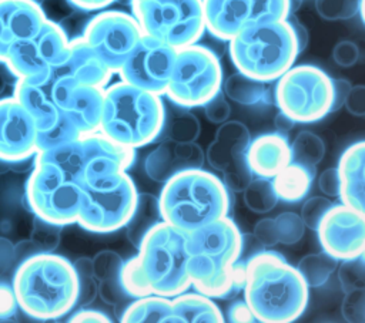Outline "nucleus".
<instances>
[{"mask_svg":"<svg viewBox=\"0 0 365 323\" xmlns=\"http://www.w3.org/2000/svg\"><path fill=\"white\" fill-rule=\"evenodd\" d=\"M143 36L133 14L121 10H103L93 16L81 37L100 60L117 73Z\"/></svg>","mask_w":365,"mask_h":323,"instance_id":"obj_15","label":"nucleus"},{"mask_svg":"<svg viewBox=\"0 0 365 323\" xmlns=\"http://www.w3.org/2000/svg\"><path fill=\"white\" fill-rule=\"evenodd\" d=\"M205 154L197 142H175L164 139L144 159V171L150 179L164 184L173 175L202 168Z\"/></svg>","mask_w":365,"mask_h":323,"instance_id":"obj_22","label":"nucleus"},{"mask_svg":"<svg viewBox=\"0 0 365 323\" xmlns=\"http://www.w3.org/2000/svg\"><path fill=\"white\" fill-rule=\"evenodd\" d=\"M222 80V67L217 54L194 43L177 50L164 94L177 107H201L221 91Z\"/></svg>","mask_w":365,"mask_h":323,"instance_id":"obj_12","label":"nucleus"},{"mask_svg":"<svg viewBox=\"0 0 365 323\" xmlns=\"http://www.w3.org/2000/svg\"><path fill=\"white\" fill-rule=\"evenodd\" d=\"M73 268L76 275H93L91 268V259L90 258H80L76 262H73Z\"/></svg>","mask_w":365,"mask_h":323,"instance_id":"obj_61","label":"nucleus"},{"mask_svg":"<svg viewBox=\"0 0 365 323\" xmlns=\"http://www.w3.org/2000/svg\"><path fill=\"white\" fill-rule=\"evenodd\" d=\"M24 196L34 216L60 226L77 223L81 186L57 165L34 158Z\"/></svg>","mask_w":365,"mask_h":323,"instance_id":"obj_11","label":"nucleus"},{"mask_svg":"<svg viewBox=\"0 0 365 323\" xmlns=\"http://www.w3.org/2000/svg\"><path fill=\"white\" fill-rule=\"evenodd\" d=\"M336 266L338 260L322 250L319 253H309L304 256L298 262L297 270L308 287H319L329 280Z\"/></svg>","mask_w":365,"mask_h":323,"instance_id":"obj_33","label":"nucleus"},{"mask_svg":"<svg viewBox=\"0 0 365 323\" xmlns=\"http://www.w3.org/2000/svg\"><path fill=\"white\" fill-rule=\"evenodd\" d=\"M318 188L327 196H338L339 179L336 168H327L318 176Z\"/></svg>","mask_w":365,"mask_h":323,"instance_id":"obj_53","label":"nucleus"},{"mask_svg":"<svg viewBox=\"0 0 365 323\" xmlns=\"http://www.w3.org/2000/svg\"><path fill=\"white\" fill-rule=\"evenodd\" d=\"M46 21L36 0H0V58L11 43L34 37Z\"/></svg>","mask_w":365,"mask_h":323,"instance_id":"obj_23","label":"nucleus"},{"mask_svg":"<svg viewBox=\"0 0 365 323\" xmlns=\"http://www.w3.org/2000/svg\"><path fill=\"white\" fill-rule=\"evenodd\" d=\"M237 71L265 81H277L294 65L299 50L288 18L258 23L228 40Z\"/></svg>","mask_w":365,"mask_h":323,"instance_id":"obj_7","label":"nucleus"},{"mask_svg":"<svg viewBox=\"0 0 365 323\" xmlns=\"http://www.w3.org/2000/svg\"><path fill=\"white\" fill-rule=\"evenodd\" d=\"M123 263V258L114 250H101L91 259L93 276L97 282L120 276Z\"/></svg>","mask_w":365,"mask_h":323,"instance_id":"obj_42","label":"nucleus"},{"mask_svg":"<svg viewBox=\"0 0 365 323\" xmlns=\"http://www.w3.org/2000/svg\"><path fill=\"white\" fill-rule=\"evenodd\" d=\"M242 248L244 236L230 216L188 232L185 269L191 287L212 299L238 292L244 273L240 263Z\"/></svg>","mask_w":365,"mask_h":323,"instance_id":"obj_2","label":"nucleus"},{"mask_svg":"<svg viewBox=\"0 0 365 323\" xmlns=\"http://www.w3.org/2000/svg\"><path fill=\"white\" fill-rule=\"evenodd\" d=\"M71 6L83 11H98L104 10L117 0H67Z\"/></svg>","mask_w":365,"mask_h":323,"instance_id":"obj_57","label":"nucleus"},{"mask_svg":"<svg viewBox=\"0 0 365 323\" xmlns=\"http://www.w3.org/2000/svg\"><path fill=\"white\" fill-rule=\"evenodd\" d=\"M14 252H16V263L19 265L24 259H27L36 253H40V249L33 243L31 239H24V240L14 243Z\"/></svg>","mask_w":365,"mask_h":323,"instance_id":"obj_58","label":"nucleus"},{"mask_svg":"<svg viewBox=\"0 0 365 323\" xmlns=\"http://www.w3.org/2000/svg\"><path fill=\"white\" fill-rule=\"evenodd\" d=\"M230 206V189L202 168L173 175L158 196L161 219L185 233L228 216Z\"/></svg>","mask_w":365,"mask_h":323,"instance_id":"obj_5","label":"nucleus"},{"mask_svg":"<svg viewBox=\"0 0 365 323\" xmlns=\"http://www.w3.org/2000/svg\"><path fill=\"white\" fill-rule=\"evenodd\" d=\"M36 1H37V3H40V0H36Z\"/></svg>","mask_w":365,"mask_h":323,"instance_id":"obj_63","label":"nucleus"},{"mask_svg":"<svg viewBox=\"0 0 365 323\" xmlns=\"http://www.w3.org/2000/svg\"><path fill=\"white\" fill-rule=\"evenodd\" d=\"M143 34L175 50L198 43L205 33L202 0H130Z\"/></svg>","mask_w":365,"mask_h":323,"instance_id":"obj_8","label":"nucleus"},{"mask_svg":"<svg viewBox=\"0 0 365 323\" xmlns=\"http://www.w3.org/2000/svg\"><path fill=\"white\" fill-rule=\"evenodd\" d=\"M160 221L163 219L158 208V198L151 194L138 192L134 212L124 226L128 240L137 248L145 232Z\"/></svg>","mask_w":365,"mask_h":323,"instance_id":"obj_32","label":"nucleus"},{"mask_svg":"<svg viewBox=\"0 0 365 323\" xmlns=\"http://www.w3.org/2000/svg\"><path fill=\"white\" fill-rule=\"evenodd\" d=\"M165 117L161 95L117 81L104 87L98 131L123 147L137 149L163 135Z\"/></svg>","mask_w":365,"mask_h":323,"instance_id":"obj_6","label":"nucleus"},{"mask_svg":"<svg viewBox=\"0 0 365 323\" xmlns=\"http://www.w3.org/2000/svg\"><path fill=\"white\" fill-rule=\"evenodd\" d=\"M227 320L232 323H251L257 322L245 300H235L227 310Z\"/></svg>","mask_w":365,"mask_h":323,"instance_id":"obj_54","label":"nucleus"},{"mask_svg":"<svg viewBox=\"0 0 365 323\" xmlns=\"http://www.w3.org/2000/svg\"><path fill=\"white\" fill-rule=\"evenodd\" d=\"M171 314V297L145 295L134 297L121 316L123 323H168Z\"/></svg>","mask_w":365,"mask_h":323,"instance_id":"obj_31","label":"nucleus"},{"mask_svg":"<svg viewBox=\"0 0 365 323\" xmlns=\"http://www.w3.org/2000/svg\"><path fill=\"white\" fill-rule=\"evenodd\" d=\"M77 305L86 307L91 305L98 295V282L93 275H77Z\"/></svg>","mask_w":365,"mask_h":323,"instance_id":"obj_48","label":"nucleus"},{"mask_svg":"<svg viewBox=\"0 0 365 323\" xmlns=\"http://www.w3.org/2000/svg\"><path fill=\"white\" fill-rule=\"evenodd\" d=\"M61 70L80 84L100 88L107 87L114 74L81 36L68 41V57Z\"/></svg>","mask_w":365,"mask_h":323,"instance_id":"obj_27","label":"nucleus"},{"mask_svg":"<svg viewBox=\"0 0 365 323\" xmlns=\"http://www.w3.org/2000/svg\"><path fill=\"white\" fill-rule=\"evenodd\" d=\"M222 94L241 105H258L274 102V90L269 83L248 77L240 71L230 74L221 84Z\"/></svg>","mask_w":365,"mask_h":323,"instance_id":"obj_29","label":"nucleus"},{"mask_svg":"<svg viewBox=\"0 0 365 323\" xmlns=\"http://www.w3.org/2000/svg\"><path fill=\"white\" fill-rule=\"evenodd\" d=\"M315 10L324 20H349L358 13L364 21V0H315Z\"/></svg>","mask_w":365,"mask_h":323,"instance_id":"obj_37","label":"nucleus"},{"mask_svg":"<svg viewBox=\"0 0 365 323\" xmlns=\"http://www.w3.org/2000/svg\"><path fill=\"white\" fill-rule=\"evenodd\" d=\"M78 137H81L78 129L64 114H61V118L54 127L37 134V152L70 142Z\"/></svg>","mask_w":365,"mask_h":323,"instance_id":"obj_38","label":"nucleus"},{"mask_svg":"<svg viewBox=\"0 0 365 323\" xmlns=\"http://www.w3.org/2000/svg\"><path fill=\"white\" fill-rule=\"evenodd\" d=\"M68 322H71V323H110L111 319L100 310L80 309L68 317Z\"/></svg>","mask_w":365,"mask_h":323,"instance_id":"obj_55","label":"nucleus"},{"mask_svg":"<svg viewBox=\"0 0 365 323\" xmlns=\"http://www.w3.org/2000/svg\"><path fill=\"white\" fill-rule=\"evenodd\" d=\"M244 300L257 322L289 323L308 306V286L295 266L274 250H261L244 263Z\"/></svg>","mask_w":365,"mask_h":323,"instance_id":"obj_3","label":"nucleus"},{"mask_svg":"<svg viewBox=\"0 0 365 323\" xmlns=\"http://www.w3.org/2000/svg\"><path fill=\"white\" fill-rule=\"evenodd\" d=\"M205 31L228 41L241 30L289 17L292 0H202Z\"/></svg>","mask_w":365,"mask_h":323,"instance_id":"obj_14","label":"nucleus"},{"mask_svg":"<svg viewBox=\"0 0 365 323\" xmlns=\"http://www.w3.org/2000/svg\"><path fill=\"white\" fill-rule=\"evenodd\" d=\"M291 158L288 137L278 131L261 134L250 141L247 148V162L252 175L272 179Z\"/></svg>","mask_w":365,"mask_h":323,"instance_id":"obj_24","label":"nucleus"},{"mask_svg":"<svg viewBox=\"0 0 365 323\" xmlns=\"http://www.w3.org/2000/svg\"><path fill=\"white\" fill-rule=\"evenodd\" d=\"M11 285L19 309L36 320L61 319L77 305L73 263L53 252H40L20 262Z\"/></svg>","mask_w":365,"mask_h":323,"instance_id":"obj_4","label":"nucleus"},{"mask_svg":"<svg viewBox=\"0 0 365 323\" xmlns=\"http://www.w3.org/2000/svg\"><path fill=\"white\" fill-rule=\"evenodd\" d=\"M187 233L160 221L137 245V255L123 263L120 280L130 297H174L191 287L185 269Z\"/></svg>","mask_w":365,"mask_h":323,"instance_id":"obj_1","label":"nucleus"},{"mask_svg":"<svg viewBox=\"0 0 365 323\" xmlns=\"http://www.w3.org/2000/svg\"><path fill=\"white\" fill-rule=\"evenodd\" d=\"M315 231L322 250L336 260L364 255L365 212H359L342 202L332 203Z\"/></svg>","mask_w":365,"mask_h":323,"instance_id":"obj_19","label":"nucleus"},{"mask_svg":"<svg viewBox=\"0 0 365 323\" xmlns=\"http://www.w3.org/2000/svg\"><path fill=\"white\" fill-rule=\"evenodd\" d=\"M16 265L17 263H16L14 243L7 238L0 236V277L14 270Z\"/></svg>","mask_w":365,"mask_h":323,"instance_id":"obj_52","label":"nucleus"},{"mask_svg":"<svg viewBox=\"0 0 365 323\" xmlns=\"http://www.w3.org/2000/svg\"><path fill=\"white\" fill-rule=\"evenodd\" d=\"M291 26H292V31H294V36H295V40H297V46H298V50L299 53H302L305 50V47L308 46V41H309V33L307 30V27L304 24H301L299 21L297 20H289Z\"/></svg>","mask_w":365,"mask_h":323,"instance_id":"obj_59","label":"nucleus"},{"mask_svg":"<svg viewBox=\"0 0 365 323\" xmlns=\"http://www.w3.org/2000/svg\"><path fill=\"white\" fill-rule=\"evenodd\" d=\"M332 206V202L325 196H311L308 198L301 208V219L305 228L315 231L324 218L325 212Z\"/></svg>","mask_w":365,"mask_h":323,"instance_id":"obj_44","label":"nucleus"},{"mask_svg":"<svg viewBox=\"0 0 365 323\" xmlns=\"http://www.w3.org/2000/svg\"><path fill=\"white\" fill-rule=\"evenodd\" d=\"M291 158L294 162L305 166L318 165L325 155V144L322 138L311 131H301L289 144Z\"/></svg>","mask_w":365,"mask_h":323,"instance_id":"obj_35","label":"nucleus"},{"mask_svg":"<svg viewBox=\"0 0 365 323\" xmlns=\"http://www.w3.org/2000/svg\"><path fill=\"white\" fill-rule=\"evenodd\" d=\"M352 84L345 78H332V88H334V102H332V112L338 111L351 90Z\"/></svg>","mask_w":365,"mask_h":323,"instance_id":"obj_56","label":"nucleus"},{"mask_svg":"<svg viewBox=\"0 0 365 323\" xmlns=\"http://www.w3.org/2000/svg\"><path fill=\"white\" fill-rule=\"evenodd\" d=\"M254 238L264 248H272L278 243L275 222L272 218H262L254 226Z\"/></svg>","mask_w":365,"mask_h":323,"instance_id":"obj_50","label":"nucleus"},{"mask_svg":"<svg viewBox=\"0 0 365 323\" xmlns=\"http://www.w3.org/2000/svg\"><path fill=\"white\" fill-rule=\"evenodd\" d=\"M180 108L181 110L171 114V118L168 121L165 117V124L163 129V132L165 131V139H171L175 142H195L201 131L200 121L192 112L185 111L182 107Z\"/></svg>","mask_w":365,"mask_h":323,"instance_id":"obj_36","label":"nucleus"},{"mask_svg":"<svg viewBox=\"0 0 365 323\" xmlns=\"http://www.w3.org/2000/svg\"><path fill=\"white\" fill-rule=\"evenodd\" d=\"M175 53L174 47L143 34L117 73L121 81L163 95L171 77Z\"/></svg>","mask_w":365,"mask_h":323,"instance_id":"obj_16","label":"nucleus"},{"mask_svg":"<svg viewBox=\"0 0 365 323\" xmlns=\"http://www.w3.org/2000/svg\"><path fill=\"white\" fill-rule=\"evenodd\" d=\"M344 105L351 115L364 117L365 115V87L362 84L352 85L345 98Z\"/></svg>","mask_w":365,"mask_h":323,"instance_id":"obj_51","label":"nucleus"},{"mask_svg":"<svg viewBox=\"0 0 365 323\" xmlns=\"http://www.w3.org/2000/svg\"><path fill=\"white\" fill-rule=\"evenodd\" d=\"M295 124H297V122H295L294 120H291L288 115H285V114L281 112V111H279V112L275 115V118H274V125H275L277 131L281 132V134H285V135L294 128Z\"/></svg>","mask_w":365,"mask_h":323,"instance_id":"obj_60","label":"nucleus"},{"mask_svg":"<svg viewBox=\"0 0 365 323\" xmlns=\"http://www.w3.org/2000/svg\"><path fill=\"white\" fill-rule=\"evenodd\" d=\"M332 58L339 67L349 68L358 63L359 48L354 41L342 40L335 44V47L332 50Z\"/></svg>","mask_w":365,"mask_h":323,"instance_id":"obj_47","label":"nucleus"},{"mask_svg":"<svg viewBox=\"0 0 365 323\" xmlns=\"http://www.w3.org/2000/svg\"><path fill=\"white\" fill-rule=\"evenodd\" d=\"M48 91L56 107L81 135L98 131L104 88L80 84L60 67L48 78Z\"/></svg>","mask_w":365,"mask_h":323,"instance_id":"obj_18","label":"nucleus"},{"mask_svg":"<svg viewBox=\"0 0 365 323\" xmlns=\"http://www.w3.org/2000/svg\"><path fill=\"white\" fill-rule=\"evenodd\" d=\"M339 192L342 203L359 211L364 209V182H365V142L356 141L345 148L341 154L338 166Z\"/></svg>","mask_w":365,"mask_h":323,"instance_id":"obj_25","label":"nucleus"},{"mask_svg":"<svg viewBox=\"0 0 365 323\" xmlns=\"http://www.w3.org/2000/svg\"><path fill=\"white\" fill-rule=\"evenodd\" d=\"M50 77L41 81L17 78L14 83L13 97L29 111L34 120L37 134L50 129L61 118V112L56 107L48 91Z\"/></svg>","mask_w":365,"mask_h":323,"instance_id":"obj_26","label":"nucleus"},{"mask_svg":"<svg viewBox=\"0 0 365 323\" xmlns=\"http://www.w3.org/2000/svg\"><path fill=\"white\" fill-rule=\"evenodd\" d=\"M17 312L19 305L13 285L6 280H0V320L11 319L17 314Z\"/></svg>","mask_w":365,"mask_h":323,"instance_id":"obj_49","label":"nucleus"},{"mask_svg":"<svg viewBox=\"0 0 365 323\" xmlns=\"http://www.w3.org/2000/svg\"><path fill=\"white\" fill-rule=\"evenodd\" d=\"M251 141L248 128L240 121H225L217 128L214 141L205 152L208 165L222 174V182L232 192H241L252 179L247 162Z\"/></svg>","mask_w":365,"mask_h":323,"instance_id":"obj_17","label":"nucleus"},{"mask_svg":"<svg viewBox=\"0 0 365 323\" xmlns=\"http://www.w3.org/2000/svg\"><path fill=\"white\" fill-rule=\"evenodd\" d=\"M81 144L84 161L78 185L127 172L135 161V149L111 141L100 131L81 135Z\"/></svg>","mask_w":365,"mask_h":323,"instance_id":"obj_21","label":"nucleus"},{"mask_svg":"<svg viewBox=\"0 0 365 323\" xmlns=\"http://www.w3.org/2000/svg\"><path fill=\"white\" fill-rule=\"evenodd\" d=\"M81 206L77 223L93 233H111L131 218L138 191L127 172L81 184Z\"/></svg>","mask_w":365,"mask_h":323,"instance_id":"obj_9","label":"nucleus"},{"mask_svg":"<svg viewBox=\"0 0 365 323\" xmlns=\"http://www.w3.org/2000/svg\"><path fill=\"white\" fill-rule=\"evenodd\" d=\"M274 101L295 122H317L332 112V78L317 65H292L277 80Z\"/></svg>","mask_w":365,"mask_h":323,"instance_id":"obj_10","label":"nucleus"},{"mask_svg":"<svg viewBox=\"0 0 365 323\" xmlns=\"http://www.w3.org/2000/svg\"><path fill=\"white\" fill-rule=\"evenodd\" d=\"M13 77V74L10 73V70L7 68V65L0 61V95L4 92V90L7 88L9 83H10V78Z\"/></svg>","mask_w":365,"mask_h":323,"instance_id":"obj_62","label":"nucleus"},{"mask_svg":"<svg viewBox=\"0 0 365 323\" xmlns=\"http://www.w3.org/2000/svg\"><path fill=\"white\" fill-rule=\"evenodd\" d=\"M315 169L291 161L271 181L279 201L295 203L302 201L312 185Z\"/></svg>","mask_w":365,"mask_h":323,"instance_id":"obj_30","label":"nucleus"},{"mask_svg":"<svg viewBox=\"0 0 365 323\" xmlns=\"http://www.w3.org/2000/svg\"><path fill=\"white\" fill-rule=\"evenodd\" d=\"M98 295L101 300L110 306L124 305L130 299V296L127 295V292L121 285L120 276L98 282Z\"/></svg>","mask_w":365,"mask_h":323,"instance_id":"obj_45","label":"nucleus"},{"mask_svg":"<svg viewBox=\"0 0 365 323\" xmlns=\"http://www.w3.org/2000/svg\"><path fill=\"white\" fill-rule=\"evenodd\" d=\"M245 206L254 213H267L278 203V196L274 191L272 181L268 178H252L241 191Z\"/></svg>","mask_w":365,"mask_h":323,"instance_id":"obj_34","label":"nucleus"},{"mask_svg":"<svg viewBox=\"0 0 365 323\" xmlns=\"http://www.w3.org/2000/svg\"><path fill=\"white\" fill-rule=\"evenodd\" d=\"M274 222L277 228L278 243L295 245L302 239L305 233V225L301 216L295 212H282L274 218Z\"/></svg>","mask_w":365,"mask_h":323,"instance_id":"obj_41","label":"nucleus"},{"mask_svg":"<svg viewBox=\"0 0 365 323\" xmlns=\"http://www.w3.org/2000/svg\"><path fill=\"white\" fill-rule=\"evenodd\" d=\"M225 322L222 312L200 292H182L171 297V314L168 323H221Z\"/></svg>","mask_w":365,"mask_h":323,"instance_id":"obj_28","label":"nucleus"},{"mask_svg":"<svg viewBox=\"0 0 365 323\" xmlns=\"http://www.w3.org/2000/svg\"><path fill=\"white\" fill-rule=\"evenodd\" d=\"M342 317L349 323L365 322V289H355L345 292L341 305Z\"/></svg>","mask_w":365,"mask_h":323,"instance_id":"obj_43","label":"nucleus"},{"mask_svg":"<svg viewBox=\"0 0 365 323\" xmlns=\"http://www.w3.org/2000/svg\"><path fill=\"white\" fill-rule=\"evenodd\" d=\"M61 229L63 226L60 225L34 216L30 239L40 249V252H53L60 243Z\"/></svg>","mask_w":365,"mask_h":323,"instance_id":"obj_39","label":"nucleus"},{"mask_svg":"<svg viewBox=\"0 0 365 323\" xmlns=\"http://www.w3.org/2000/svg\"><path fill=\"white\" fill-rule=\"evenodd\" d=\"M338 279L344 292L365 289V260L364 255L341 260L338 268Z\"/></svg>","mask_w":365,"mask_h":323,"instance_id":"obj_40","label":"nucleus"},{"mask_svg":"<svg viewBox=\"0 0 365 323\" xmlns=\"http://www.w3.org/2000/svg\"><path fill=\"white\" fill-rule=\"evenodd\" d=\"M68 41L63 27L47 18L34 37L11 43L0 61L7 65L16 80L41 81L66 63Z\"/></svg>","mask_w":365,"mask_h":323,"instance_id":"obj_13","label":"nucleus"},{"mask_svg":"<svg viewBox=\"0 0 365 323\" xmlns=\"http://www.w3.org/2000/svg\"><path fill=\"white\" fill-rule=\"evenodd\" d=\"M204 110V114L207 120L212 124H222L228 120L231 114V107L227 101V97L222 94V91L217 92L211 100H208L204 105H201Z\"/></svg>","mask_w":365,"mask_h":323,"instance_id":"obj_46","label":"nucleus"},{"mask_svg":"<svg viewBox=\"0 0 365 323\" xmlns=\"http://www.w3.org/2000/svg\"><path fill=\"white\" fill-rule=\"evenodd\" d=\"M37 154V128L29 111L11 95L0 98V162L11 164Z\"/></svg>","mask_w":365,"mask_h":323,"instance_id":"obj_20","label":"nucleus"}]
</instances>
